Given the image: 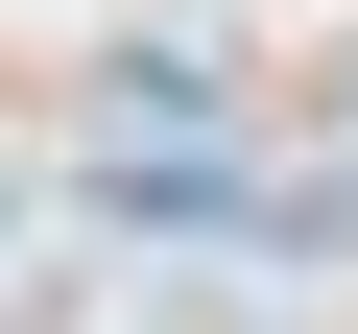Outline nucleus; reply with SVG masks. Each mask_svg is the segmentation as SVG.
<instances>
[{"label": "nucleus", "instance_id": "f257e3e1", "mask_svg": "<svg viewBox=\"0 0 358 334\" xmlns=\"http://www.w3.org/2000/svg\"><path fill=\"white\" fill-rule=\"evenodd\" d=\"M96 96H120V119H143V143H215V119H239V72H215V48H120V72H96Z\"/></svg>", "mask_w": 358, "mask_h": 334}, {"label": "nucleus", "instance_id": "f03ea898", "mask_svg": "<svg viewBox=\"0 0 358 334\" xmlns=\"http://www.w3.org/2000/svg\"><path fill=\"white\" fill-rule=\"evenodd\" d=\"M0 263H24V167H0Z\"/></svg>", "mask_w": 358, "mask_h": 334}]
</instances>
